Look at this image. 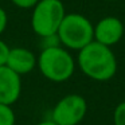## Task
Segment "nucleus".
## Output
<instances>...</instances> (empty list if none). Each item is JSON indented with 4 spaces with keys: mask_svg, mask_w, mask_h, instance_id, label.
Segmentation results:
<instances>
[{
    "mask_svg": "<svg viewBox=\"0 0 125 125\" xmlns=\"http://www.w3.org/2000/svg\"><path fill=\"white\" fill-rule=\"evenodd\" d=\"M77 65L86 77L98 82L112 79L117 71V59L112 47L95 41L78 51Z\"/></svg>",
    "mask_w": 125,
    "mask_h": 125,
    "instance_id": "f257e3e1",
    "label": "nucleus"
},
{
    "mask_svg": "<svg viewBox=\"0 0 125 125\" xmlns=\"http://www.w3.org/2000/svg\"><path fill=\"white\" fill-rule=\"evenodd\" d=\"M36 66L42 75L49 81L65 82L74 74L75 61L67 49L63 46H55L42 49Z\"/></svg>",
    "mask_w": 125,
    "mask_h": 125,
    "instance_id": "f03ea898",
    "label": "nucleus"
},
{
    "mask_svg": "<svg viewBox=\"0 0 125 125\" xmlns=\"http://www.w3.org/2000/svg\"><path fill=\"white\" fill-rule=\"evenodd\" d=\"M57 35L65 49L79 51L94 41V26L86 16L71 12L65 15Z\"/></svg>",
    "mask_w": 125,
    "mask_h": 125,
    "instance_id": "7ed1b4c3",
    "label": "nucleus"
},
{
    "mask_svg": "<svg viewBox=\"0 0 125 125\" xmlns=\"http://www.w3.org/2000/svg\"><path fill=\"white\" fill-rule=\"evenodd\" d=\"M65 15L66 10L61 0H39L32 8L31 27L39 38L54 35Z\"/></svg>",
    "mask_w": 125,
    "mask_h": 125,
    "instance_id": "20e7f679",
    "label": "nucleus"
},
{
    "mask_svg": "<svg viewBox=\"0 0 125 125\" xmlns=\"http://www.w3.org/2000/svg\"><path fill=\"white\" fill-rule=\"evenodd\" d=\"M87 102L79 94H69L61 98L54 106L51 120L57 125H78L85 118Z\"/></svg>",
    "mask_w": 125,
    "mask_h": 125,
    "instance_id": "39448f33",
    "label": "nucleus"
},
{
    "mask_svg": "<svg viewBox=\"0 0 125 125\" xmlns=\"http://www.w3.org/2000/svg\"><path fill=\"white\" fill-rule=\"evenodd\" d=\"M125 28L122 22L116 16H105L94 26V41L112 47L122 39Z\"/></svg>",
    "mask_w": 125,
    "mask_h": 125,
    "instance_id": "423d86ee",
    "label": "nucleus"
},
{
    "mask_svg": "<svg viewBox=\"0 0 125 125\" xmlns=\"http://www.w3.org/2000/svg\"><path fill=\"white\" fill-rule=\"evenodd\" d=\"M22 93V77L8 66H0V104L12 106Z\"/></svg>",
    "mask_w": 125,
    "mask_h": 125,
    "instance_id": "0eeeda50",
    "label": "nucleus"
},
{
    "mask_svg": "<svg viewBox=\"0 0 125 125\" xmlns=\"http://www.w3.org/2000/svg\"><path fill=\"white\" fill-rule=\"evenodd\" d=\"M36 55L26 47H12L10 49L6 66L14 70L20 77L28 74L36 67Z\"/></svg>",
    "mask_w": 125,
    "mask_h": 125,
    "instance_id": "6e6552de",
    "label": "nucleus"
},
{
    "mask_svg": "<svg viewBox=\"0 0 125 125\" xmlns=\"http://www.w3.org/2000/svg\"><path fill=\"white\" fill-rule=\"evenodd\" d=\"M0 125H15V113L10 105L0 104Z\"/></svg>",
    "mask_w": 125,
    "mask_h": 125,
    "instance_id": "1a4fd4ad",
    "label": "nucleus"
},
{
    "mask_svg": "<svg viewBox=\"0 0 125 125\" xmlns=\"http://www.w3.org/2000/svg\"><path fill=\"white\" fill-rule=\"evenodd\" d=\"M113 121L114 125H125V101L120 102L116 106L113 113Z\"/></svg>",
    "mask_w": 125,
    "mask_h": 125,
    "instance_id": "9d476101",
    "label": "nucleus"
},
{
    "mask_svg": "<svg viewBox=\"0 0 125 125\" xmlns=\"http://www.w3.org/2000/svg\"><path fill=\"white\" fill-rule=\"evenodd\" d=\"M41 46H42V49H49V47L62 46V44H61V42H59L58 35L54 34V35H49V36H43V38H41Z\"/></svg>",
    "mask_w": 125,
    "mask_h": 125,
    "instance_id": "9b49d317",
    "label": "nucleus"
},
{
    "mask_svg": "<svg viewBox=\"0 0 125 125\" xmlns=\"http://www.w3.org/2000/svg\"><path fill=\"white\" fill-rule=\"evenodd\" d=\"M12 4L16 6L18 8H22V10H30L34 8L35 4L38 3L39 0H11Z\"/></svg>",
    "mask_w": 125,
    "mask_h": 125,
    "instance_id": "f8f14e48",
    "label": "nucleus"
},
{
    "mask_svg": "<svg viewBox=\"0 0 125 125\" xmlns=\"http://www.w3.org/2000/svg\"><path fill=\"white\" fill-rule=\"evenodd\" d=\"M10 49L11 47L3 41L0 39V66H4L7 62V57H8V52H10Z\"/></svg>",
    "mask_w": 125,
    "mask_h": 125,
    "instance_id": "ddd939ff",
    "label": "nucleus"
},
{
    "mask_svg": "<svg viewBox=\"0 0 125 125\" xmlns=\"http://www.w3.org/2000/svg\"><path fill=\"white\" fill-rule=\"evenodd\" d=\"M7 24H8V15H7L6 10L3 7H0V36L6 31Z\"/></svg>",
    "mask_w": 125,
    "mask_h": 125,
    "instance_id": "4468645a",
    "label": "nucleus"
},
{
    "mask_svg": "<svg viewBox=\"0 0 125 125\" xmlns=\"http://www.w3.org/2000/svg\"><path fill=\"white\" fill-rule=\"evenodd\" d=\"M36 125H57L52 120H46V121H42V122H39V124H36Z\"/></svg>",
    "mask_w": 125,
    "mask_h": 125,
    "instance_id": "2eb2a0df",
    "label": "nucleus"
},
{
    "mask_svg": "<svg viewBox=\"0 0 125 125\" xmlns=\"http://www.w3.org/2000/svg\"><path fill=\"white\" fill-rule=\"evenodd\" d=\"M106 1H114V0H106Z\"/></svg>",
    "mask_w": 125,
    "mask_h": 125,
    "instance_id": "dca6fc26",
    "label": "nucleus"
}]
</instances>
